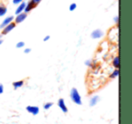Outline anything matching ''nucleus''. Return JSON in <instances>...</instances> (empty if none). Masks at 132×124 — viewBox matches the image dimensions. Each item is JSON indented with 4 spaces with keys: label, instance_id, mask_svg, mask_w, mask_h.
Wrapping results in <instances>:
<instances>
[{
    "label": "nucleus",
    "instance_id": "nucleus-1",
    "mask_svg": "<svg viewBox=\"0 0 132 124\" xmlns=\"http://www.w3.org/2000/svg\"><path fill=\"white\" fill-rule=\"evenodd\" d=\"M70 98L72 100V102H74L75 104H77V105H81L82 104L81 97L76 88H72V90L70 91Z\"/></svg>",
    "mask_w": 132,
    "mask_h": 124
},
{
    "label": "nucleus",
    "instance_id": "nucleus-2",
    "mask_svg": "<svg viewBox=\"0 0 132 124\" xmlns=\"http://www.w3.org/2000/svg\"><path fill=\"white\" fill-rule=\"evenodd\" d=\"M108 38L110 42L115 43V44L118 43V41H119V26L117 27H112L109 31Z\"/></svg>",
    "mask_w": 132,
    "mask_h": 124
},
{
    "label": "nucleus",
    "instance_id": "nucleus-3",
    "mask_svg": "<svg viewBox=\"0 0 132 124\" xmlns=\"http://www.w3.org/2000/svg\"><path fill=\"white\" fill-rule=\"evenodd\" d=\"M26 17H27V14L24 13V12H23V13H21V14H18V15H16L15 18L14 19V21H15L14 23H15V25L21 24V23L24 22V21L26 20Z\"/></svg>",
    "mask_w": 132,
    "mask_h": 124
},
{
    "label": "nucleus",
    "instance_id": "nucleus-4",
    "mask_svg": "<svg viewBox=\"0 0 132 124\" xmlns=\"http://www.w3.org/2000/svg\"><path fill=\"white\" fill-rule=\"evenodd\" d=\"M103 35H104V33L101 29H95L90 34V37L92 39H100L103 37Z\"/></svg>",
    "mask_w": 132,
    "mask_h": 124
},
{
    "label": "nucleus",
    "instance_id": "nucleus-5",
    "mask_svg": "<svg viewBox=\"0 0 132 124\" xmlns=\"http://www.w3.org/2000/svg\"><path fill=\"white\" fill-rule=\"evenodd\" d=\"M57 104H58V107L60 108L61 111H62L63 113H67V112H68V108H67V106H66L64 99L60 98L58 100V102H57Z\"/></svg>",
    "mask_w": 132,
    "mask_h": 124
},
{
    "label": "nucleus",
    "instance_id": "nucleus-6",
    "mask_svg": "<svg viewBox=\"0 0 132 124\" xmlns=\"http://www.w3.org/2000/svg\"><path fill=\"white\" fill-rule=\"evenodd\" d=\"M15 26H16V25H15L14 22H12V23H10L9 25H7L6 26H5V27L3 28V30H2V35H7V34H9L12 30L15 29Z\"/></svg>",
    "mask_w": 132,
    "mask_h": 124
},
{
    "label": "nucleus",
    "instance_id": "nucleus-7",
    "mask_svg": "<svg viewBox=\"0 0 132 124\" xmlns=\"http://www.w3.org/2000/svg\"><path fill=\"white\" fill-rule=\"evenodd\" d=\"M26 110L27 111L28 113H31L32 115H34V116H36L37 114L39 113V107H37V106H32V105H29L27 106V107L26 108Z\"/></svg>",
    "mask_w": 132,
    "mask_h": 124
},
{
    "label": "nucleus",
    "instance_id": "nucleus-8",
    "mask_svg": "<svg viewBox=\"0 0 132 124\" xmlns=\"http://www.w3.org/2000/svg\"><path fill=\"white\" fill-rule=\"evenodd\" d=\"M14 19H15V17H14L13 16H9V17H6V18L4 19V21L2 22V24L0 25V28H1V29H3L5 26H6L7 25H9L10 23L13 22Z\"/></svg>",
    "mask_w": 132,
    "mask_h": 124
},
{
    "label": "nucleus",
    "instance_id": "nucleus-9",
    "mask_svg": "<svg viewBox=\"0 0 132 124\" xmlns=\"http://www.w3.org/2000/svg\"><path fill=\"white\" fill-rule=\"evenodd\" d=\"M26 3L24 2H22L18 5V6L16 7L15 9V15H18V14H21L24 11V8H26Z\"/></svg>",
    "mask_w": 132,
    "mask_h": 124
},
{
    "label": "nucleus",
    "instance_id": "nucleus-10",
    "mask_svg": "<svg viewBox=\"0 0 132 124\" xmlns=\"http://www.w3.org/2000/svg\"><path fill=\"white\" fill-rule=\"evenodd\" d=\"M100 100H101V99H100L99 95H94V96H92L90 100V107H94V106H96V104L100 102Z\"/></svg>",
    "mask_w": 132,
    "mask_h": 124
},
{
    "label": "nucleus",
    "instance_id": "nucleus-11",
    "mask_svg": "<svg viewBox=\"0 0 132 124\" xmlns=\"http://www.w3.org/2000/svg\"><path fill=\"white\" fill-rule=\"evenodd\" d=\"M35 7V6L33 4V3H32L31 0H30L29 2L26 3V8H24V13H26V14H28L29 12H31Z\"/></svg>",
    "mask_w": 132,
    "mask_h": 124
},
{
    "label": "nucleus",
    "instance_id": "nucleus-12",
    "mask_svg": "<svg viewBox=\"0 0 132 124\" xmlns=\"http://www.w3.org/2000/svg\"><path fill=\"white\" fill-rule=\"evenodd\" d=\"M120 61H119V55H116L115 57L112 60V66H113L115 69H119V64H120Z\"/></svg>",
    "mask_w": 132,
    "mask_h": 124
},
{
    "label": "nucleus",
    "instance_id": "nucleus-13",
    "mask_svg": "<svg viewBox=\"0 0 132 124\" xmlns=\"http://www.w3.org/2000/svg\"><path fill=\"white\" fill-rule=\"evenodd\" d=\"M24 82L23 80H20V81H17V82H13V87H14V89L15 90H16V89H19V88H21L23 85H24Z\"/></svg>",
    "mask_w": 132,
    "mask_h": 124
},
{
    "label": "nucleus",
    "instance_id": "nucleus-14",
    "mask_svg": "<svg viewBox=\"0 0 132 124\" xmlns=\"http://www.w3.org/2000/svg\"><path fill=\"white\" fill-rule=\"evenodd\" d=\"M6 12H7V8H6V6H4V5H2V4H0V17H4V16L6 14Z\"/></svg>",
    "mask_w": 132,
    "mask_h": 124
},
{
    "label": "nucleus",
    "instance_id": "nucleus-15",
    "mask_svg": "<svg viewBox=\"0 0 132 124\" xmlns=\"http://www.w3.org/2000/svg\"><path fill=\"white\" fill-rule=\"evenodd\" d=\"M119 69H115L110 74V79H115V78H117V77H119Z\"/></svg>",
    "mask_w": 132,
    "mask_h": 124
},
{
    "label": "nucleus",
    "instance_id": "nucleus-16",
    "mask_svg": "<svg viewBox=\"0 0 132 124\" xmlns=\"http://www.w3.org/2000/svg\"><path fill=\"white\" fill-rule=\"evenodd\" d=\"M53 102H46V103H44V110H49V109H51L52 107H53Z\"/></svg>",
    "mask_w": 132,
    "mask_h": 124
},
{
    "label": "nucleus",
    "instance_id": "nucleus-17",
    "mask_svg": "<svg viewBox=\"0 0 132 124\" xmlns=\"http://www.w3.org/2000/svg\"><path fill=\"white\" fill-rule=\"evenodd\" d=\"M76 7H77V4H76V3H72V4L70 5L69 10H70L71 12H72V11H74V10L76 9Z\"/></svg>",
    "mask_w": 132,
    "mask_h": 124
},
{
    "label": "nucleus",
    "instance_id": "nucleus-18",
    "mask_svg": "<svg viewBox=\"0 0 132 124\" xmlns=\"http://www.w3.org/2000/svg\"><path fill=\"white\" fill-rule=\"evenodd\" d=\"M26 45V44H24V42H23V41H21V42H18L16 44V48H18V49H20V48H23L24 46Z\"/></svg>",
    "mask_w": 132,
    "mask_h": 124
},
{
    "label": "nucleus",
    "instance_id": "nucleus-19",
    "mask_svg": "<svg viewBox=\"0 0 132 124\" xmlns=\"http://www.w3.org/2000/svg\"><path fill=\"white\" fill-rule=\"evenodd\" d=\"M31 1H32V3H33V4L36 6L39 3H41V1H42V0H31Z\"/></svg>",
    "mask_w": 132,
    "mask_h": 124
},
{
    "label": "nucleus",
    "instance_id": "nucleus-20",
    "mask_svg": "<svg viewBox=\"0 0 132 124\" xmlns=\"http://www.w3.org/2000/svg\"><path fill=\"white\" fill-rule=\"evenodd\" d=\"M22 2H24V0H13V3L15 5H19Z\"/></svg>",
    "mask_w": 132,
    "mask_h": 124
},
{
    "label": "nucleus",
    "instance_id": "nucleus-21",
    "mask_svg": "<svg viewBox=\"0 0 132 124\" xmlns=\"http://www.w3.org/2000/svg\"><path fill=\"white\" fill-rule=\"evenodd\" d=\"M84 64H85V65H86V66L90 67V64H92V60H86V61H85Z\"/></svg>",
    "mask_w": 132,
    "mask_h": 124
},
{
    "label": "nucleus",
    "instance_id": "nucleus-22",
    "mask_svg": "<svg viewBox=\"0 0 132 124\" xmlns=\"http://www.w3.org/2000/svg\"><path fill=\"white\" fill-rule=\"evenodd\" d=\"M119 16H116V17H114V19H113V20H114V22H115V24L116 25H119Z\"/></svg>",
    "mask_w": 132,
    "mask_h": 124
},
{
    "label": "nucleus",
    "instance_id": "nucleus-23",
    "mask_svg": "<svg viewBox=\"0 0 132 124\" xmlns=\"http://www.w3.org/2000/svg\"><path fill=\"white\" fill-rule=\"evenodd\" d=\"M4 92V85L2 83H0V94H2Z\"/></svg>",
    "mask_w": 132,
    "mask_h": 124
},
{
    "label": "nucleus",
    "instance_id": "nucleus-24",
    "mask_svg": "<svg viewBox=\"0 0 132 124\" xmlns=\"http://www.w3.org/2000/svg\"><path fill=\"white\" fill-rule=\"evenodd\" d=\"M24 53H31V48H26V49L24 50Z\"/></svg>",
    "mask_w": 132,
    "mask_h": 124
},
{
    "label": "nucleus",
    "instance_id": "nucleus-25",
    "mask_svg": "<svg viewBox=\"0 0 132 124\" xmlns=\"http://www.w3.org/2000/svg\"><path fill=\"white\" fill-rule=\"evenodd\" d=\"M50 39V35H46L45 37H44V39H43V40H44V42H46V41H48Z\"/></svg>",
    "mask_w": 132,
    "mask_h": 124
},
{
    "label": "nucleus",
    "instance_id": "nucleus-26",
    "mask_svg": "<svg viewBox=\"0 0 132 124\" xmlns=\"http://www.w3.org/2000/svg\"><path fill=\"white\" fill-rule=\"evenodd\" d=\"M2 43H3V40H2V39H0V45L2 44Z\"/></svg>",
    "mask_w": 132,
    "mask_h": 124
}]
</instances>
